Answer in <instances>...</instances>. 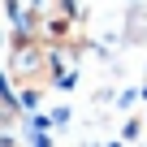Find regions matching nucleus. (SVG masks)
Masks as SVG:
<instances>
[{"label":"nucleus","mask_w":147,"mask_h":147,"mask_svg":"<svg viewBox=\"0 0 147 147\" xmlns=\"http://www.w3.org/2000/svg\"><path fill=\"white\" fill-rule=\"evenodd\" d=\"M138 130H143V121H138V117H130V121H125V130H121V138H125V143H134V138H138Z\"/></svg>","instance_id":"nucleus-3"},{"label":"nucleus","mask_w":147,"mask_h":147,"mask_svg":"<svg viewBox=\"0 0 147 147\" xmlns=\"http://www.w3.org/2000/svg\"><path fill=\"white\" fill-rule=\"evenodd\" d=\"M9 82L22 91V87H52L48 82V43L35 39V35H13V48H9Z\"/></svg>","instance_id":"nucleus-1"},{"label":"nucleus","mask_w":147,"mask_h":147,"mask_svg":"<svg viewBox=\"0 0 147 147\" xmlns=\"http://www.w3.org/2000/svg\"><path fill=\"white\" fill-rule=\"evenodd\" d=\"M125 43H147V9L138 5H130V18H125Z\"/></svg>","instance_id":"nucleus-2"},{"label":"nucleus","mask_w":147,"mask_h":147,"mask_svg":"<svg viewBox=\"0 0 147 147\" xmlns=\"http://www.w3.org/2000/svg\"><path fill=\"white\" fill-rule=\"evenodd\" d=\"M0 147H18V138L13 134H0Z\"/></svg>","instance_id":"nucleus-5"},{"label":"nucleus","mask_w":147,"mask_h":147,"mask_svg":"<svg viewBox=\"0 0 147 147\" xmlns=\"http://www.w3.org/2000/svg\"><path fill=\"white\" fill-rule=\"evenodd\" d=\"M48 117H52V125H69V108H65V104H61V108H52Z\"/></svg>","instance_id":"nucleus-4"}]
</instances>
